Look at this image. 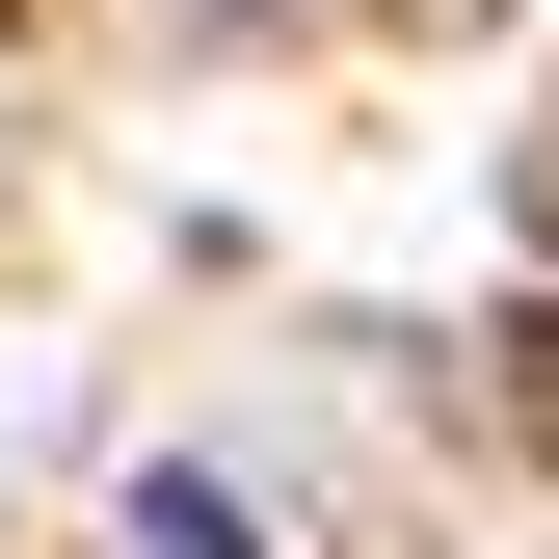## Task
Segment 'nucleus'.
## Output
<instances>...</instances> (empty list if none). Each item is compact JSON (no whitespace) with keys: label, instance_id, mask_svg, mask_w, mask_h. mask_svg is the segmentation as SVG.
Wrapping results in <instances>:
<instances>
[{"label":"nucleus","instance_id":"1","mask_svg":"<svg viewBox=\"0 0 559 559\" xmlns=\"http://www.w3.org/2000/svg\"><path fill=\"white\" fill-rule=\"evenodd\" d=\"M133 559H266V533L214 507V479H133Z\"/></svg>","mask_w":559,"mask_h":559}]
</instances>
